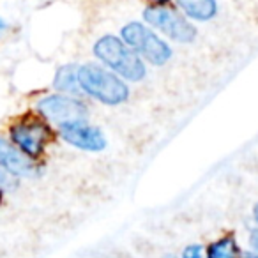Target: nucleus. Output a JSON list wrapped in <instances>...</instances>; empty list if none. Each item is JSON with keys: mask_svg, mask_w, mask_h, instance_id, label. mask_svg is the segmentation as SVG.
<instances>
[{"mask_svg": "<svg viewBox=\"0 0 258 258\" xmlns=\"http://www.w3.org/2000/svg\"><path fill=\"white\" fill-rule=\"evenodd\" d=\"M53 87L60 92H68V94H80L78 83V68L76 66H62L57 71L53 80Z\"/></svg>", "mask_w": 258, "mask_h": 258, "instance_id": "obj_10", "label": "nucleus"}, {"mask_svg": "<svg viewBox=\"0 0 258 258\" xmlns=\"http://www.w3.org/2000/svg\"><path fill=\"white\" fill-rule=\"evenodd\" d=\"M240 258H258V254L256 253H242Z\"/></svg>", "mask_w": 258, "mask_h": 258, "instance_id": "obj_15", "label": "nucleus"}, {"mask_svg": "<svg viewBox=\"0 0 258 258\" xmlns=\"http://www.w3.org/2000/svg\"><path fill=\"white\" fill-rule=\"evenodd\" d=\"M11 142L30 159L39 158L51 138V129L46 118L25 115L11 125Z\"/></svg>", "mask_w": 258, "mask_h": 258, "instance_id": "obj_4", "label": "nucleus"}, {"mask_svg": "<svg viewBox=\"0 0 258 258\" xmlns=\"http://www.w3.org/2000/svg\"><path fill=\"white\" fill-rule=\"evenodd\" d=\"M2 29H6V22L2 18H0V30H2Z\"/></svg>", "mask_w": 258, "mask_h": 258, "instance_id": "obj_18", "label": "nucleus"}, {"mask_svg": "<svg viewBox=\"0 0 258 258\" xmlns=\"http://www.w3.org/2000/svg\"><path fill=\"white\" fill-rule=\"evenodd\" d=\"M156 2V6H165V4H168L170 0H154Z\"/></svg>", "mask_w": 258, "mask_h": 258, "instance_id": "obj_17", "label": "nucleus"}, {"mask_svg": "<svg viewBox=\"0 0 258 258\" xmlns=\"http://www.w3.org/2000/svg\"><path fill=\"white\" fill-rule=\"evenodd\" d=\"M249 244H251V247H253V251L258 254V230H253L251 232V235H249Z\"/></svg>", "mask_w": 258, "mask_h": 258, "instance_id": "obj_14", "label": "nucleus"}, {"mask_svg": "<svg viewBox=\"0 0 258 258\" xmlns=\"http://www.w3.org/2000/svg\"><path fill=\"white\" fill-rule=\"evenodd\" d=\"M58 135L66 144L82 149V151L99 152L106 147V138L101 133V129L89 125L85 120L58 125Z\"/></svg>", "mask_w": 258, "mask_h": 258, "instance_id": "obj_7", "label": "nucleus"}, {"mask_svg": "<svg viewBox=\"0 0 258 258\" xmlns=\"http://www.w3.org/2000/svg\"><path fill=\"white\" fill-rule=\"evenodd\" d=\"M122 41L131 50H135L140 58H145L154 66H165L172 58V48L163 41L151 27L140 22H131L122 27Z\"/></svg>", "mask_w": 258, "mask_h": 258, "instance_id": "obj_3", "label": "nucleus"}, {"mask_svg": "<svg viewBox=\"0 0 258 258\" xmlns=\"http://www.w3.org/2000/svg\"><path fill=\"white\" fill-rule=\"evenodd\" d=\"M0 168H4L11 175L30 177L36 172V165L30 158H27L13 142L0 138Z\"/></svg>", "mask_w": 258, "mask_h": 258, "instance_id": "obj_8", "label": "nucleus"}, {"mask_svg": "<svg viewBox=\"0 0 258 258\" xmlns=\"http://www.w3.org/2000/svg\"><path fill=\"white\" fill-rule=\"evenodd\" d=\"M37 111L43 118L62 124H73V122H83L87 118V106L83 101L73 96L64 94H53L46 96L37 103Z\"/></svg>", "mask_w": 258, "mask_h": 258, "instance_id": "obj_6", "label": "nucleus"}, {"mask_svg": "<svg viewBox=\"0 0 258 258\" xmlns=\"http://www.w3.org/2000/svg\"><path fill=\"white\" fill-rule=\"evenodd\" d=\"M78 83L82 92L104 104H120L127 101L129 87L113 71L99 64H85L78 68Z\"/></svg>", "mask_w": 258, "mask_h": 258, "instance_id": "obj_2", "label": "nucleus"}, {"mask_svg": "<svg viewBox=\"0 0 258 258\" xmlns=\"http://www.w3.org/2000/svg\"><path fill=\"white\" fill-rule=\"evenodd\" d=\"M94 55L99 58L101 64L127 82H140L147 75L144 60L138 57L137 51L115 36L99 37L94 44Z\"/></svg>", "mask_w": 258, "mask_h": 258, "instance_id": "obj_1", "label": "nucleus"}, {"mask_svg": "<svg viewBox=\"0 0 258 258\" xmlns=\"http://www.w3.org/2000/svg\"><path fill=\"white\" fill-rule=\"evenodd\" d=\"M0 205H2V189H0Z\"/></svg>", "mask_w": 258, "mask_h": 258, "instance_id": "obj_20", "label": "nucleus"}, {"mask_svg": "<svg viewBox=\"0 0 258 258\" xmlns=\"http://www.w3.org/2000/svg\"><path fill=\"white\" fill-rule=\"evenodd\" d=\"M15 186V180H13L11 173H8L4 168H0V189L2 187H13Z\"/></svg>", "mask_w": 258, "mask_h": 258, "instance_id": "obj_13", "label": "nucleus"}, {"mask_svg": "<svg viewBox=\"0 0 258 258\" xmlns=\"http://www.w3.org/2000/svg\"><path fill=\"white\" fill-rule=\"evenodd\" d=\"M242 251H240L237 240L232 235L221 237V239L214 240L211 246L207 247V258H240Z\"/></svg>", "mask_w": 258, "mask_h": 258, "instance_id": "obj_11", "label": "nucleus"}, {"mask_svg": "<svg viewBox=\"0 0 258 258\" xmlns=\"http://www.w3.org/2000/svg\"><path fill=\"white\" fill-rule=\"evenodd\" d=\"M163 258H177V256H175V254H165Z\"/></svg>", "mask_w": 258, "mask_h": 258, "instance_id": "obj_19", "label": "nucleus"}, {"mask_svg": "<svg viewBox=\"0 0 258 258\" xmlns=\"http://www.w3.org/2000/svg\"><path fill=\"white\" fill-rule=\"evenodd\" d=\"M182 258H207V253H205L200 244H189L182 251Z\"/></svg>", "mask_w": 258, "mask_h": 258, "instance_id": "obj_12", "label": "nucleus"}, {"mask_svg": "<svg viewBox=\"0 0 258 258\" xmlns=\"http://www.w3.org/2000/svg\"><path fill=\"white\" fill-rule=\"evenodd\" d=\"M253 216H254V221L258 223V204L254 205V209H253Z\"/></svg>", "mask_w": 258, "mask_h": 258, "instance_id": "obj_16", "label": "nucleus"}, {"mask_svg": "<svg viewBox=\"0 0 258 258\" xmlns=\"http://www.w3.org/2000/svg\"><path fill=\"white\" fill-rule=\"evenodd\" d=\"M175 2L187 18L198 20V22H209L218 13L216 0H175Z\"/></svg>", "mask_w": 258, "mask_h": 258, "instance_id": "obj_9", "label": "nucleus"}, {"mask_svg": "<svg viewBox=\"0 0 258 258\" xmlns=\"http://www.w3.org/2000/svg\"><path fill=\"white\" fill-rule=\"evenodd\" d=\"M144 20L177 43H193L197 37L195 25L177 9H170L165 6H149L144 11Z\"/></svg>", "mask_w": 258, "mask_h": 258, "instance_id": "obj_5", "label": "nucleus"}]
</instances>
